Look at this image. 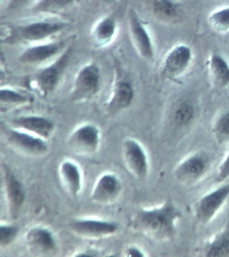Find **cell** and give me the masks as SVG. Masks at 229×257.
I'll use <instances>...</instances> for the list:
<instances>
[{"label": "cell", "instance_id": "cell-7", "mask_svg": "<svg viewBox=\"0 0 229 257\" xmlns=\"http://www.w3.org/2000/svg\"><path fill=\"white\" fill-rule=\"evenodd\" d=\"M67 39L34 44L26 48L19 56L20 63L26 65H40L50 63L59 57L70 45Z\"/></svg>", "mask_w": 229, "mask_h": 257}, {"label": "cell", "instance_id": "cell-8", "mask_svg": "<svg viewBox=\"0 0 229 257\" xmlns=\"http://www.w3.org/2000/svg\"><path fill=\"white\" fill-rule=\"evenodd\" d=\"M129 29L131 42L143 59L152 61L155 56L154 41L146 25L134 9L129 13Z\"/></svg>", "mask_w": 229, "mask_h": 257}, {"label": "cell", "instance_id": "cell-31", "mask_svg": "<svg viewBox=\"0 0 229 257\" xmlns=\"http://www.w3.org/2000/svg\"><path fill=\"white\" fill-rule=\"evenodd\" d=\"M31 1V0H8L7 9L9 11H16L22 9Z\"/></svg>", "mask_w": 229, "mask_h": 257}, {"label": "cell", "instance_id": "cell-33", "mask_svg": "<svg viewBox=\"0 0 229 257\" xmlns=\"http://www.w3.org/2000/svg\"><path fill=\"white\" fill-rule=\"evenodd\" d=\"M92 251L90 250H86L84 251V252H81L79 253V254L75 255L76 256H95L97 255L93 254Z\"/></svg>", "mask_w": 229, "mask_h": 257}, {"label": "cell", "instance_id": "cell-9", "mask_svg": "<svg viewBox=\"0 0 229 257\" xmlns=\"http://www.w3.org/2000/svg\"><path fill=\"white\" fill-rule=\"evenodd\" d=\"M229 198V183L205 194L195 205L194 215L200 224H208L221 210Z\"/></svg>", "mask_w": 229, "mask_h": 257}, {"label": "cell", "instance_id": "cell-29", "mask_svg": "<svg viewBox=\"0 0 229 257\" xmlns=\"http://www.w3.org/2000/svg\"><path fill=\"white\" fill-rule=\"evenodd\" d=\"M19 229L13 225H1L0 226V246L5 247L11 244L19 234Z\"/></svg>", "mask_w": 229, "mask_h": 257}, {"label": "cell", "instance_id": "cell-15", "mask_svg": "<svg viewBox=\"0 0 229 257\" xmlns=\"http://www.w3.org/2000/svg\"><path fill=\"white\" fill-rule=\"evenodd\" d=\"M118 228L115 223L93 219L77 220L71 225L73 232L87 238H105L114 234Z\"/></svg>", "mask_w": 229, "mask_h": 257}, {"label": "cell", "instance_id": "cell-28", "mask_svg": "<svg viewBox=\"0 0 229 257\" xmlns=\"http://www.w3.org/2000/svg\"><path fill=\"white\" fill-rule=\"evenodd\" d=\"M208 21L210 27L217 33H229V6L212 12Z\"/></svg>", "mask_w": 229, "mask_h": 257}, {"label": "cell", "instance_id": "cell-12", "mask_svg": "<svg viewBox=\"0 0 229 257\" xmlns=\"http://www.w3.org/2000/svg\"><path fill=\"white\" fill-rule=\"evenodd\" d=\"M6 139L16 150L29 156H42L49 150L44 139L13 127L6 133Z\"/></svg>", "mask_w": 229, "mask_h": 257}, {"label": "cell", "instance_id": "cell-19", "mask_svg": "<svg viewBox=\"0 0 229 257\" xmlns=\"http://www.w3.org/2000/svg\"><path fill=\"white\" fill-rule=\"evenodd\" d=\"M197 115L198 108L194 101L190 99H180L171 110V123L176 128L184 130L194 123Z\"/></svg>", "mask_w": 229, "mask_h": 257}, {"label": "cell", "instance_id": "cell-6", "mask_svg": "<svg viewBox=\"0 0 229 257\" xmlns=\"http://www.w3.org/2000/svg\"><path fill=\"white\" fill-rule=\"evenodd\" d=\"M210 163V156L204 151L192 153L177 165L174 171L175 178L184 184H194L206 175Z\"/></svg>", "mask_w": 229, "mask_h": 257}, {"label": "cell", "instance_id": "cell-1", "mask_svg": "<svg viewBox=\"0 0 229 257\" xmlns=\"http://www.w3.org/2000/svg\"><path fill=\"white\" fill-rule=\"evenodd\" d=\"M182 212L173 201L167 200L161 206L141 209L136 213L131 226L135 230L158 241H168L174 238L177 223Z\"/></svg>", "mask_w": 229, "mask_h": 257}, {"label": "cell", "instance_id": "cell-10", "mask_svg": "<svg viewBox=\"0 0 229 257\" xmlns=\"http://www.w3.org/2000/svg\"><path fill=\"white\" fill-rule=\"evenodd\" d=\"M99 140L100 135L96 125L85 123L71 133L68 139V145L73 152L88 156L96 152Z\"/></svg>", "mask_w": 229, "mask_h": 257}, {"label": "cell", "instance_id": "cell-3", "mask_svg": "<svg viewBox=\"0 0 229 257\" xmlns=\"http://www.w3.org/2000/svg\"><path fill=\"white\" fill-rule=\"evenodd\" d=\"M72 54L73 46L69 45L61 55L33 75L32 87L43 96H47L55 91L68 66Z\"/></svg>", "mask_w": 229, "mask_h": 257}, {"label": "cell", "instance_id": "cell-18", "mask_svg": "<svg viewBox=\"0 0 229 257\" xmlns=\"http://www.w3.org/2000/svg\"><path fill=\"white\" fill-rule=\"evenodd\" d=\"M209 78L212 86L218 89L229 88V62L222 55L213 53L206 63Z\"/></svg>", "mask_w": 229, "mask_h": 257}, {"label": "cell", "instance_id": "cell-21", "mask_svg": "<svg viewBox=\"0 0 229 257\" xmlns=\"http://www.w3.org/2000/svg\"><path fill=\"white\" fill-rule=\"evenodd\" d=\"M59 176L63 186L73 197H77L80 193L82 179L80 169L75 163L70 161L61 163L59 168Z\"/></svg>", "mask_w": 229, "mask_h": 257}, {"label": "cell", "instance_id": "cell-4", "mask_svg": "<svg viewBox=\"0 0 229 257\" xmlns=\"http://www.w3.org/2000/svg\"><path fill=\"white\" fill-rule=\"evenodd\" d=\"M193 61L192 48L186 44H178L165 54L159 67V75L164 80H178L188 72Z\"/></svg>", "mask_w": 229, "mask_h": 257}, {"label": "cell", "instance_id": "cell-2", "mask_svg": "<svg viewBox=\"0 0 229 257\" xmlns=\"http://www.w3.org/2000/svg\"><path fill=\"white\" fill-rule=\"evenodd\" d=\"M68 28L64 21L59 20H39L7 28L2 32V43L6 45L34 44L49 41L51 38L62 33Z\"/></svg>", "mask_w": 229, "mask_h": 257}, {"label": "cell", "instance_id": "cell-25", "mask_svg": "<svg viewBox=\"0 0 229 257\" xmlns=\"http://www.w3.org/2000/svg\"><path fill=\"white\" fill-rule=\"evenodd\" d=\"M205 256L224 257L229 256V223L228 226L219 232L207 244Z\"/></svg>", "mask_w": 229, "mask_h": 257}, {"label": "cell", "instance_id": "cell-24", "mask_svg": "<svg viewBox=\"0 0 229 257\" xmlns=\"http://www.w3.org/2000/svg\"><path fill=\"white\" fill-rule=\"evenodd\" d=\"M31 95L10 87H2L0 89V105L1 108L21 106L32 103Z\"/></svg>", "mask_w": 229, "mask_h": 257}, {"label": "cell", "instance_id": "cell-23", "mask_svg": "<svg viewBox=\"0 0 229 257\" xmlns=\"http://www.w3.org/2000/svg\"><path fill=\"white\" fill-rule=\"evenodd\" d=\"M117 31V23L115 19L110 17H103L93 27L91 39L97 47H104L113 41Z\"/></svg>", "mask_w": 229, "mask_h": 257}, {"label": "cell", "instance_id": "cell-14", "mask_svg": "<svg viewBox=\"0 0 229 257\" xmlns=\"http://www.w3.org/2000/svg\"><path fill=\"white\" fill-rule=\"evenodd\" d=\"M11 127L47 140L55 130V123L47 117L37 115H21L15 117Z\"/></svg>", "mask_w": 229, "mask_h": 257}, {"label": "cell", "instance_id": "cell-32", "mask_svg": "<svg viewBox=\"0 0 229 257\" xmlns=\"http://www.w3.org/2000/svg\"><path fill=\"white\" fill-rule=\"evenodd\" d=\"M126 256L129 257H143L145 256L144 252L138 247L132 246L129 247L126 250Z\"/></svg>", "mask_w": 229, "mask_h": 257}, {"label": "cell", "instance_id": "cell-13", "mask_svg": "<svg viewBox=\"0 0 229 257\" xmlns=\"http://www.w3.org/2000/svg\"><path fill=\"white\" fill-rule=\"evenodd\" d=\"M4 168L6 199L9 213L13 220L19 218L25 202V192L21 181L7 165Z\"/></svg>", "mask_w": 229, "mask_h": 257}, {"label": "cell", "instance_id": "cell-27", "mask_svg": "<svg viewBox=\"0 0 229 257\" xmlns=\"http://www.w3.org/2000/svg\"><path fill=\"white\" fill-rule=\"evenodd\" d=\"M212 131L217 143L221 145L229 144V111L221 113L215 119Z\"/></svg>", "mask_w": 229, "mask_h": 257}, {"label": "cell", "instance_id": "cell-17", "mask_svg": "<svg viewBox=\"0 0 229 257\" xmlns=\"http://www.w3.org/2000/svg\"><path fill=\"white\" fill-rule=\"evenodd\" d=\"M121 191V183L116 175L105 173L97 179L91 198L99 204H108L116 200Z\"/></svg>", "mask_w": 229, "mask_h": 257}, {"label": "cell", "instance_id": "cell-26", "mask_svg": "<svg viewBox=\"0 0 229 257\" xmlns=\"http://www.w3.org/2000/svg\"><path fill=\"white\" fill-rule=\"evenodd\" d=\"M75 0H38L31 11L42 15H56L68 9Z\"/></svg>", "mask_w": 229, "mask_h": 257}, {"label": "cell", "instance_id": "cell-20", "mask_svg": "<svg viewBox=\"0 0 229 257\" xmlns=\"http://www.w3.org/2000/svg\"><path fill=\"white\" fill-rule=\"evenodd\" d=\"M28 246L33 252L48 254L55 252L56 242L51 231L43 227L31 229L26 236Z\"/></svg>", "mask_w": 229, "mask_h": 257}, {"label": "cell", "instance_id": "cell-22", "mask_svg": "<svg viewBox=\"0 0 229 257\" xmlns=\"http://www.w3.org/2000/svg\"><path fill=\"white\" fill-rule=\"evenodd\" d=\"M152 10L157 19L167 23L180 21L183 15L182 7L178 0H153Z\"/></svg>", "mask_w": 229, "mask_h": 257}, {"label": "cell", "instance_id": "cell-16", "mask_svg": "<svg viewBox=\"0 0 229 257\" xmlns=\"http://www.w3.org/2000/svg\"><path fill=\"white\" fill-rule=\"evenodd\" d=\"M135 98V89L133 83L127 79H119L113 85L105 107L109 113H117L130 107Z\"/></svg>", "mask_w": 229, "mask_h": 257}, {"label": "cell", "instance_id": "cell-11", "mask_svg": "<svg viewBox=\"0 0 229 257\" xmlns=\"http://www.w3.org/2000/svg\"><path fill=\"white\" fill-rule=\"evenodd\" d=\"M123 159L129 172L138 179H144L148 175V157L144 148L135 139H127L123 145Z\"/></svg>", "mask_w": 229, "mask_h": 257}, {"label": "cell", "instance_id": "cell-5", "mask_svg": "<svg viewBox=\"0 0 229 257\" xmlns=\"http://www.w3.org/2000/svg\"><path fill=\"white\" fill-rule=\"evenodd\" d=\"M101 85L100 70L93 62L85 64L75 75L71 97L73 101H88L99 92Z\"/></svg>", "mask_w": 229, "mask_h": 257}, {"label": "cell", "instance_id": "cell-30", "mask_svg": "<svg viewBox=\"0 0 229 257\" xmlns=\"http://www.w3.org/2000/svg\"><path fill=\"white\" fill-rule=\"evenodd\" d=\"M228 179H229V153L223 159L217 170L216 181V182L222 183Z\"/></svg>", "mask_w": 229, "mask_h": 257}]
</instances>
